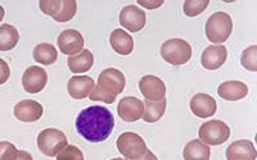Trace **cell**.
<instances>
[{
	"label": "cell",
	"instance_id": "obj_23",
	"mask_svg": "<svg viewBox=\"0 0 257 160\" xmlns=\"http://www.w3.org/2000/svg\"><path fill=\"white\" fill-rule=\"evenodd\" d=\"M183 158L184 160H210V146L199 140L189 141L183 150Z\"/></svg>",
	"mask_w": 257,
	"mask_h": 160
},
{
	"label": "cell",
	"instance_id": "obj_17",
	"mask_svg": "<svg viewBox=\"0 0 257 160\" xmlns=\"http://www.w3.org/2000/svg\"><path fill=\"white\" fill-rule=\"evenodd\" d=\"M95 82L89 76H73L67 84V91L72 99H86L93 92Z\"/></svg>",
	"mask_w": 257,
	"mask_h": 160
},
{
	"label": "cell",
	"instance_id": "obj_29",
	"mask_svg": "<svg viewBox=\"0 0 257 160\" xmlns=\"http://www.w3.org/2000/svg\"><path fill=\"white\" fill-rule=\"evenodd\" d=\"M17 148L8 141H0V160H16Z\"/></svg>",
	"mask_w": 257,
	"mask_h": 160
},
{
	"label": "cell",
	"instance_id": "obj_5",
	"mask_svg": "<svg viewBox=\"0 0 257 160\" xmlns=\"http://www.w3.org/2000/svg\"><path fill=\"white\" fill-rule=\"evenodd\" d=\"M41 12L50 16L56 22H68L77 12V3L75 0H40Z\"/></svg>",
	"mask_w": 257,
	"mask_h": 160
},
{
	"label": "cell",
	"instance_id": "obj_16",
	"mask_svg": "<svg viewBox=\"0 0 257 160\" xmlns=\"http://www.w3.org/2000/svg\"><path fill=\"white\" fill-rule=\"evenodd\" d=\"M190 110L198 118H210L217 110L216 100L208 94H196L190 99Z\"/></svg>",
	"mask_w": 257,
	"mask_h": 160
},
{
	"label": "cell",
	"instance_id": "obj_2",
	"mask_svg": "<svg viewBox=\"0 0 257 160\" xmlns=\"http://www.w3.org/2000/svg\"><path fill=\"white\" fill-rule=\"evenodd\" d=\"M125 86V74L116 68H107L98 77V84H95L89 99L91 102H103L105 104H112L117 96L122 92Z\"/></svg>",
	"mask_w": 257,
	"mask_h": 160
},
{
	"label": "cell",
	"instance_id": "obj_11",
	"mask_svg": "<svg viewBox=\"0 0 257 160\" xmlns=\"http://www.w3.org/2000/svg\"><path fill=\"white\" fill-rule=\"evenodd\" d=\"M139 90L148 102H162L166 99V86L158 77L147 74L139 81Z\"/></svg>",
	"mask_w": 257,
	"mask_h": 160
},
{
	"label": "cell",
	"instance_id": "obj_26",
	"mask_svg": "<svg viewBox=\"0 0 257 160\" xmlns=\"http://www.w3.org/2000/svg\"><path fill=\"white\" fill-rule=\"evenodd\" d=\"M240 64L244 70L249 72H256L257 70V46L251 45L247 49L243 50L240 56Z\"/></svg>",
	"mask_w": 257,
	"mask_h": 160
},
{
	"label": "cell",
	"instance_id": "obj_32",
	"mask_svg": "<svg viewBox=\"0 0 257 160\" xmlns=\"http://www.w3.org/2000/svg\"><path fill=\"white\" fill-rule=\"evenodd\" d=\"M16 160H34V158H32V155L30 152H25V150H18Z\"/></svg>",
	"mask_w": 257,
	"mask_h": 160
},
{
	"label": "cell",
	"instance_id": "obj_7",
	"mask_svg": "<svg viewBox=\"0 0 257 160\" xmlns=\"http://www.w3.org/2000/svg\"><path fill=\"white\" fill-rule=\"evenodd\" d=\"M38 148L45 156H57L68 145L67 137L61 130L47 128L38 136Z\"/></svg>",
	"mask_w": 257,
	"mask_h": 160
},
{
	"label": "cell",
	"instance_id": "obj_9",
	"mask_svg": "<svg viewBox=\"0 0 257 160\" xmlns=\"http://www.w3.org/2000/svg\"><path fill=\"white\" fill-rule=\"evenodd\" d=\"M118 20H120L121 26L130 32H139L144 28L147 24L146 12L134 4L123 6L121 9Z\"/></svg>",
	"mask_w": 257,
	"mask_h": 160
},
{
	"label": "cell",
	"instance_id": "obj_14",
	"mask_svg": "<svg viewBox=\"0 0 257 160\" xmlns=\"http://www.w3.org/2000/svg\"><path fill=\"white\" fill-rule=\"evenodd\" d=\"M15 116L18 120L24 123H32L39 120L44 114V108L40 102L35 100H22L17 102L13 109Z\"/></svg>",
	"mask_w": 257,
	"mask_h": 160
},
{
	"label": "cell",
	"instance_id": "obj_25",
	"mask_svg": "<svg viewBox=\"0 0 257 160\" xmlns=\"http://www.w3.org/2000/svg\"><path fill=\"white\" fill-rule=\"evenodd\" d=\"M166 112V99L162 102H144V113L142 120L147 123H156L164 116Z\"/></svg>",
	"mask_w": 257,
	"mask_h": 160
},
{
	"label": "cell",
	"instance_id": "obj_33",
	"mask_svg": "<svg viewBox=\"0 0 257 160\" xmlns=\"http://www.w3.org/2000/svg\"><path fill=\"white\" fill-rule=\"evenodd\" d=\"M139 160H158V158L156 156V155L153 154V152H151V150H148V152H147V154L144 155V156L142 158V159H139Z\"/></svg>",
	"mask_w": 257,
	"mask_h": 160
},
{
	"label": "cell",
	"instance_id": "obj_27",
	"mask_svg": "<svg viewBox=\"0 0 257 160\" xmlns=\"http://www.w3.org/2000/svg\"><path fill=\"white\" fill-rule=\"evenodd\" d=\"M210 4V0H185L183 9L188 17H197L205 12Z\"/></svg>",
	"mask_w": 257,
	"mask_h": 160
},
{
	"label": "cell",
	"instance_id": "obj_30",
	"mask_svg": "<svg viewBox=\"0 0 257 160\" xmlns=\"http://www.w3.org/2000/svg\"><path fill=\"white\" fill-rule=\"evenodd\" d=\"M11 77V68L4 59L0 58V84H4Z\"/></svg>",
	"mask_w": 257,
	"mask_h": 160
},
{
	"label": "cell",
	"instance_id": "obj_12",
	"mask_svg": "<svg viewBox=\"0 0 257 160\" xmlns=\"http://www.w3.org/2000/svg\"><path fill=\"white\" fill-rule=\"evenodd\" d=\"M57 44H58L59 50L62 54H66L68 56H76L84 49V38L76 30H64L59 34L57 38Z\"/></svg>",
	"mask_w": 257,
	"mask_h": 160
},
{
	"label": "cell",
	"instance_id": "obj_3",
	"mask_svg": "<svg viewBox=\"0 0 257 160\" xmlns=\"http://www.w3.org/2000/svg\"><path fill=\"white\" fill-rule=\"evenodd\" d=\"M206 36L212 44H222L228 40L233 31V20L225 12L213 13L206 22Z\"/></svg>",
	"mask_w": 257,
	"mask_h": 160
},
{
	"label": "cell",
	"instance_id": "obj_20",
	"mask_svg": "<svg viewBox=\"0 0 257 160\" xmlns=\"http://www.w3.org/2000/svg\"><path fill=\"white\" fill-rule=\"evenodd\" d=\"M109 44L113 52L120 56H130L134 50V40L122 28H116L109 35Z\"/></svg>",
	"mask_w": 257,
	"mask_h": 160
},
{
	"label": "cell",
	"instance_id": "obj_31",
	"mask_svg": "<svg viewBox=\"0 0 257 160\" xmlns=\"http://www.w3.org/2000/svg\"><path fill=\"white\" fill-rule=\"evenodd\" d=\"M138 4L147 9H156V8H160L164 2H147V0H138Z\"/></svg>",
	"mask_w": 257,
	"mask_h": 160
},
{
	"label": "cell",
	"instance_id": "obj_13",
	"mask_svg": "<svg viewBox=\"0 0 257 160\" xmlns=\"http://www.w3.org/2000/svg\"><path fill=\"white\" fill-rule=\"evenodd\" d=\"M144 113V102L134 96H126L117 105V114L125 122H137L142 120Z\"/></svg>",
	"mask_w": 257,
	"mask_h": 160
},
{
	"label": "cell",
	"instance_id": "obj_4",
	"mask_svg": "<svg viewBox=\"0 0 257 160\" xmlns=\"http://www.w3.org/2000/svg\"><path fill=\"white\" fill-rule=\"evenodd\" d=\"M161 56L171 66H183L192 58V46L183 38H170L161 45Z\"/></svg>",
	"mask_w": 257,
	"mask_h": 160
},
{
	"label": "cell",
	"instance_id": "obj_22",
	"mask_svg": "<svg viewBox=\"0 0 257 160\" xmlns=\"http://www.w3.org/2000/svg\"><path fill=\"white\" fill-rule=\"evenodd\" d=\"M32 56L34 60L43 66H52L58 59V52H57L56 46L48 42H41L34 48L32 52Z\"/></svg>",
	"mask_w": 257,
	"mask_h": 160
},
{
	"label": "cell",
	"instance_id": "obj_28",
	"mask_svg": "<svg viewBox=\"0 0 257 160\" xmlns=\"http://www.w3.org/2000/svg\"><path fill=\"white\" fill-rule=\"evenodd\" d=\"M57 160H84V154L77 146L67 145L57 155Z\"/></svg>",
	"mask_w": 257,
	"mask_h": 160
},
{
	"label": "cell",
	"instance_id": "obj_34",
	"mask_svg": "<svg viewBox=\"0 0 257 160\" xmlns=\"http://www.w3.org/2000/svg\"><path fill=\"white\" fill-rule=\"evenodd\" d=\"M4 14H6V10H4V8L2 6H0V22L3 20L4 18Z\"/></svg>",
	"mask_w": 257,
	"mask_h": 160
},
{
	"label": "cell",
	"instance_id": "obj_19",
	"mask_svg": "<svg viewBox=\"0 0 257 160\" xmlns=\"http://www.w3.org/2000/svg\"><path fill=\"white\" fill-rule=\"evenodd\" d=\"M217 94L221 99L228 102H237L244 99L248 95L247 84L240 81H226L222 82L217 88Z\"/></svg>",
	"mask_w": 257,
	"mask_h": 160
},
{
	"label": "cell",
	"instance_id": "obj_6",
	"mask_svg": "<svg viewBox=\"0 0 257 160\" xmlns=\"http://www.w3.org/2000/svg\"><path fill=\"white\" fill-rule=\"evenodd\" d=\"M116 145L117 150L126 160H139L148 152L143 137L134 132H125L120 134L116 141Z\"/></svg>",
	"mask_w": 257,
	"mask_h": 160
},
{
	"label": "cell",
	"instance_id": "obj_8",
	"mask_svg": "<svg viewBox=\"0 0 257 160\" xmlns=\"http://www.w3.org/2000/svg\"><path fill=\"white\" fill-rule=\"evenodd\" d=\"M199 141L207 146H217L226 142L230 137V128L222 120H212L203 123L198 131Z\"/></svg>",
	"mask_w": 257,
	"mask_h": 160
},
{
	"label": "cell",
	"instance_id": "obj_18",
	"mask_svg": "<svg viewBox=\"0 0 257 160\" xmlns=\"http://www.w3.org/2000/svg\"><path fill=\"white\" fill-rule=\"evenodd\" d=\"M226 160H256L257 152L249 140H238L226 148Z\"/></svg>",
	"mask_w": 257,
	"mask_h": 160
},
{
	"label": "cell",
	"instance_id": "obj_1",
	"mask_svg": "<svg viewBox=\"0 0 257 160\" xmlns=\"http://www.w3.org/2000/svg\"><path fill=\"white\" fill-rule=\"evenodd\" d=\"M76 131L89 142H103L114 128L113 114L104 106L93 105L84 109L76 118Z\"/></svg>",
	"mask_w": 257,
	"mask_h": 160
},
{
	"label": "cell",
	"instance_id": "obj_35",
	"mask_svg": "<svg viewBox=\"0 0 257 160\" xmlns=\"http://www.w3.org/2000/svg\"><path fill=\"white\" fill-rule=\"evenodd\" d=\"M111 160H123V159H121V158H114V159H111Z\"/></svg>",
	"mask_w": 257,
	"mask_h": 160
},
{
	"label": "cell",
	"instance_id": "obj_24",
	"mask_svg": "<svg viewBox=\"0 0 257 160\" xmlns=\"http://www.w3.org/2000/svg\"><path fill=\"white\" fill-rule=\"evenodd\" d=\"M20 41V34L12 24H4L0 26V52L15 49Z\"/></svg>",
	"mask_w": 257,
	"mask_h": 160
},
{
	"label": "cell",
	"instance_id": "obj_21",
	"mask_svg": "<svg viewBox=\"0 0 257 160\" xmlns=\"http://www.w3.org/2000/svg\"><path fill=\"white\" fill-rule=\"evenodd\" d=\"M93 64L94 56L90 50L88 49H82L79 54L70 56L67 60L68 70L72 73H75V74L88 72L93 67Z\"/></svg>",
	"mask_w": 257,
	"mask_h": 160
},
{
	"label": "cell",
	"instance_id": "obj_15",
	"mask_svg": "<svg viewBox=\"0 0 257 160\" xmlns=\"http://www.w3.org/2000/svg\"><path fill=\"white\" fill-rule=\"evenodd\" d=\"M228 58V50L224 45H210L202 52V67L208 70H216L224 66Z\"/></svg>",
	"mask_w": 257,
	"mask_h": 160
},
{
	"label": "cell",
	"instance_id": "obj_10",
	"mask_svg": "<svg viewBox=\"0 0 257 160\" xmlns=\"http://www.w3.org/2000/svg\"><path fill=\"white\" fill-rule=\"evenodd\" d=\"M48 84V73L39 66H31L24 72L22 86L29 94H38L44 90Z\"/></svg>",
	"mask_w": 257,
	"mask_h": 160
}]
</instances>
